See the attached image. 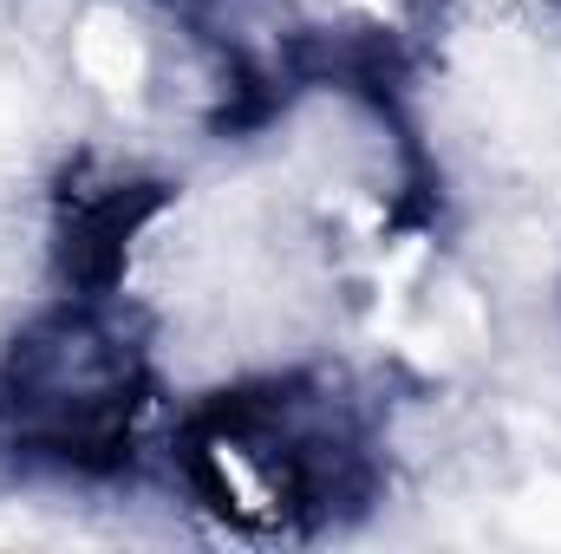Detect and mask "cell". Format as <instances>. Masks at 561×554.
I'll list each match as a JSON object with an SVG mask.
<instances>
[{"label": "cell", "instance_id": "obj_1", "mask_svg": "<svg viewBox=\"0 0 561 554\" xmlns=\"http://www.w3.org/2000/svg\"><path fill=\"white\" fill-rule=\"evenodd\" d=\"M150 359L118 300L59 293L0 353V457L26 476L118 483L138 463Z\"/></svg>", "mask_w": 561, "mask_h": 554}, {"label": "cell", "instance_id": "obj_2", "mask_svg": "<svg viewBox=\"0 0 561 554\" xmlns=\"http://www.w3.org/2000/svg\"><path fill=\"white\" fill-rule=\"evenodd\" d=\"M170 209L163 176H92L72 170L53 196V280L79 300H118L138 235Z\"/></svg>", "mask_w": 561, "mask_h": 554}]
</instances>
